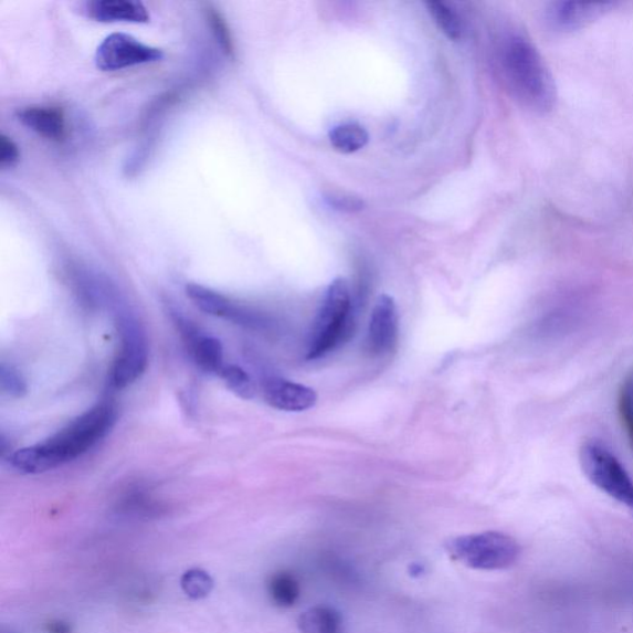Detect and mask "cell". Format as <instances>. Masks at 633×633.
<instances>
[{
	"label": "cell",
	"mask_w": 633,
	"mask_h": 633,
	"mask_svg": "<svg viewBox=\"0 0 633 633\" xmlns=\"http://www.w3.org/2000/svg\"><path fill=\"white\" fill-rule=\"evenodd\" d=\"M186 295L197 308L207 315L224 318L246 327L262 325V319L252 310L234 304L230 298L209 287L189 284L186 286Z\"/></svg>",
	"instance_id": "9c48e42d"
},
{
	"label": "cell",
	"mask_w": 633,
	"mask_h": 633,
	"mask_svg": "<svg viewBox=\"0 0 633 633\" xmlns=\"http://www.w3.org/2000/svg\"><path fill=\"white\" fill-rule=\"evenodd\" d=\"M350 326V289L345 278H337L329 285L315 320L307 359H317L334 350L347 337Z\"/></svg>",
	"instance_id": "3957f363"
},
{
	"label": "cell",
	"mask_w": 633,
	"mask_h": 633,
	"mask_svg": "<svg viewBox=\"0 0 633 633\" xmlns=\"http://www.w3.org/2000/svg\"><path fill=\"white\" fill-rule=\"evenodd\" d=\"M267 591L274 604L286 609L297 603L300 595V585L293 573L277 572L270 577Z\"/></svg>",
	"instance_id": "2e32d148"
},
{
	"label": "cell",
	"mask_w": 633,
	"mask_h": 633,
	"mask_svg": "<svg viewBox=\"0 0 633 633\" xmlns=\"http://www.w3.org/2000/svg\"><path fill=\"white\" fill-rule=\"evenodd\" d=\"M331 147L344 154H351L365 148L369 141L366 128L356 123L338 126L329 134Z\"/></svg>",
	"instance_id": "e0dca14e"
},
{
	"label": "cell",
	"mask_w": 633,
	"mask_h": 633,
	"mask_svg": "<svg viewBox=\"0 0 633 633\" xmlns=\"http://www.w3.org/2000/svg\"><path fill=\"white\" fill-rule=\"evenodd\" d=\"M445 547L453 559L477 570L510 568L521 555L515 538L496 531L454 538Z\"/></svg>",
	"instance_id": "277c9868"
},
{
	"label": "cell",
	"mask_w": 633,
	"mask_h": 633,
	"mask_svg": "<svg viewBox=\"0 0 633 633\" xmlns=\"http://www.w3.org/2000/svg\"><path fill=\"white\" fill-rule=\"evenodd\" d=\"M263 393L270 407L286 412H303L315 408L317 393L303 383L272 378L264 382Z\"/></svg>",
	"instance_id": "7c38bea8"
},
{
	"label": "cell",
	"mask_w": 633,
	"mask_h": 633,
	"mask_svg": "<svg viewBox=\"0 0 633 633\" xmlns=\"http://www.w3.org/2000/svg\"><path fill=\"white\" fill-rule=\"evenodd\" d=\"M173 319L180 329V334L191 352L196 366L207 373L221 376L225 367L221 341L214 337L201 334L199 329L190 324V320L181 317L178 313L173 314Z\"/></svg>",
	"instance_id": "30bf717a"
},
{
	"label": "cell",
	"mask_w": 633,
	"mask_h": 633,
	"mask_svg": "<svg viewBox=\"0 0 633 633\" xmlns=\"http://www.w3.org/2000/svg\"><path fill=\"white\" fill-rule=\"evenodd\" d=\"M89 18L101 23H148L147 7L135 0H93L87 4Z\"/></svg>",
	"instance_id": "5bb4252c"
},
{
	"label": "cell",
	"mask_w": 633,
	"mask_h": 633,
	"mask_svg": "<svg viewBox=\"0 0 633 633\" xmlns=\"http://www.w3.org/2000/svg\"><path fill=\"white\" fill-rule=\"evenodd\" d=\"M20 160L18 144L8 135H0V166L3 169L14 168Z\"/></svg>",
	"instance_id": "d4e9b609"
},
{
	"label": "cell",
	"mask_w": 633,
	"mask_h": 633,
	"mask_svg": "<svg viewBox=\"0 0 633 633\" xmlns=\"http://www.w3.org/2000/svg\"><path fill=\"white\" fill-rule=\"evenodd\" d=\"M500 62L508 88L523 105L542 113L555 108V77L531 40L523 35L508 36L502 48Z\"/></svg>",
	"instance_id": "7a4b0ae2"
},
{
	"label": "cell",
	"mask_w": 633,
	"mask_h": 633,
	"mask_svg": "<svg viewBox=\"0 0 633 633\" xmlns=\"http://www.w3.org/2000/svg\"><path fill=\"white\" fill-rule=\"evenodd\" d=\"M619 413L633 450V372L622 382L619 391Z\"/></svg>",
	"instance_id": "7402d4cb"
},
{
	"label": "cell",
	"mask_w": 633,
	"mask_h": 633,
	"mask_svg": "<svg viewBox=\"0 0 633 633\" xmlns=\"http://www.w3.org/2000/svg\"><path fill=\"white\" fill-rule=\"evenodd\" d=\"M399 330L395 299L388 295H381L373 306L370 317L367 347L371 355L383 356L395 349Z\"/></svg>",
	"instance_id": "ba28073f"
},
{
	"label": "cell",
	"mask_w": 633,
	"mask_h": 633,
	"mask_svg": "<svg viewBox=\"0 0 633 633\" xmlns=\"http://www.w3.org/2000/svg\"><path fill=\"white\" fill-rule=\"evenodd\" d=\"M325 200L330 207H334L335 210L341 212L355 213L365 209V202L358 199V197L344 192L327 193Z\"/></svg>",
	"instance_id": "cb8c5ba5"
},
{
	"label": "cell",
	"mask_w": 633,
	"mask_h": 633,
	"mask_svg": "<svg viewBox=\"0 0 633 633\" xmlns=\"http://www.w3.org/2000/svg\"><path fill=\"white\" fill-rule=\"evenodd\" d=\"M181 588L187 597L193 600H201L212 593L214 580L205 570L193 568L187 570L182 576Z\"/></svg>",
	"instance_id": "d6986e66"
},
{
	"label": "cell",
	"mask_w": 633,
	"mask_h": 633,
	"mask_svg": "<svg viewBox=\"0 0 633 633\" xmlns=\"http://www.w3.org/2000/svg\"><path fill=\"white\" fill-rule=\"evenodd\" d=\"M96 65L102 71H119L152 64L163 59V51L145 45L128 34L113 33L96 51Z\"/></svg>",
	"instance_id": "52a82bcc"
},
{
	"label": "cell",
	"mask_w": 633,
	"mask_h": 633,
	"mask_svg": "<svg viewBox=\"0 0 633 633\" xmlns=\"http://www.w3.org/2000/svg\"><path fill=\"white\" fill-rule=\"evenodd\" d=\"M17 118L41 138L54 143H64L67 139L66 116L59 107L28 106L17 112Z\"/></svg>",
	"instance_id": "4fadbf2b"
},
{
	"label": "cell",
	"mask_w": 633,
	"mask_h": 633,
	"mask_svg": "<svg viewBox=\"0 0 633 633\" xmlns=\"http://www.w3.org/2000/svg\"><path fill=\"white\" fill-rule=\"evenodd\" d=\"M298 629L300 633H341L344 620L335 608L319 605L299 616Z\"/></svg>",
	"instance_id": "9a60e30c"
},
{
	"label": "cell",
	"mask_w": 633,
	"mask_h": 633,
	"mask_svg": "<svg viewBox=\"0 0 633 633\" xmlns=\"http://www.w3.org/2000/svg\"><path fill=\"white\" fill-rule=\"evenodd\" d=\"M205 18L207 22H209L212 29V33L215 40L218 41V43H220L226 56L234 57L235 50H234L233 38L231 34L230 27H228L223 15L220 12H218V10L214 9L213 7H207Z\"/></svg>",
	"instance_id": "44dd1931"
},
{
	"label": "cell",
	"mask_w": 633,
	"mask_h": 633,
	"mask_svg": "<svg viewBox=\"0 0 633 633\" xmlns=\"http://www.w3.org/2000/svg\"><path fill=\"white\" fill-rule=\"evenodd\" d=\"M120 348L109 370V386L123 390L137 382L148 368L149 349L138 320L129 315L119 319Z\"/></svg>",
	"instance_id": "8992f818"
},
{
	"label": "cell",
	"mask_w": 633,
	"mask_h": 633,
	"mask_svg": "<svg viewBox=\"0 0 633 633\" xmlns=\"http://www.w3.org/2000/svg\"><path fill=\"white\" fill-rule=\"evenodd\" d=\"M580 464L591 484L633 511V482L616 456L603 444L584 443L580 450Z\"/></svg>",
	"instance_id": "5b68a950"
},
{
	"label": "cell",
	"mask_w": 633,
	"mask_h": 633,
	"mask_svg": "<svg viewBox=\"0 0 633 633\" xmlns=\"http://www.w3.org/2000/svg\"><path fill=\"white\" fill-rule=\"evenodd\" d=\"M0 387L10 398H23L28 391L25 379L17 368L2 362L0 367Z\"/></svg>",
	"instance_id": "603a6c76"
},
{
	"label": "cell",
	"mask_w": 633,
	"mask_h": 633,
	"mask_svg": "<svg viewBox=\"0 0 633 633\" xmlns=\"http://www.w3.org/2000/svg\"><path fill=\"white\" fill-rule=\"evenodd\" d=\"M117 418V408L112 402H102L81 414L54 437L14 452L9 456V463L18 473L25 475L54 471L95 447L113 430Z\"/></svg>",
	"instance_id": "6da1fadb"
},
{
	"label": "cell",
	"mask_w": 633,
	"mask_h": 633,
	"mask_svg": "<svg viewBox=\"0 0 633 633\" xmlns=\"http://www.w3.org/2000/svg\"><path fill=\"white\" fill-rule=\"evenodd\" d=\"M429 12L443 34L451 40H461L464 35V22L458 13L443 2L428 3Z\"/></svg>",
	"instance_id": "ac0fdd59"
},
{
	"label": "cell",
	"mask_w": 633,
	"mask_h": 633,
	"mask_svg": "<svg viewBox=\"0 0 633 633\" xmlns=\"http://www.w3.org/2000/svg\"><path fill=\"white\" fill-rule=\"evenodd\" d=\"M45 630L48 633H72L74 629L66 621L51 620L48 622Z\"/></svg>",
	"instance_id": "484cf974"
},
{
	"label": "cell",
	"mask_w": 633,
	"mask_h": 633,
	"mask_svg": "<svg viewBox=\"0 0 633 633\" xmlns=\"http://www.w3.org/2000/svg\"><path fill=\"white\" fill-rule=\"evenodd\" d=\"M616 3L557 2L547 10V22L556 31H574L609 13Z\"/></svg>",
	"instance_id": "8fae6325"
},
{
	"label": "cell",
	"mask_w": 633,
	"mask_h": 633,
	"mask_svg": "<svg viewBox=\"0 0 633 633\" xmlns=\"http://www.w3.org/2000/svg\"><path fill=\"white\" fill-rule=\"evenodd\" d=\"M225 386L230 388L235 395L244 400L254 398V382L249 373L238 366H225L220 376Z\"/></svg>",
	"instance_id": "ffe728a7"
}]
</instances>
